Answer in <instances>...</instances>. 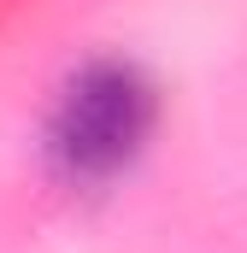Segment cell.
Listing matches in <instances>:
<instances>
[{
	"mask_svg": "<svg viewBox=\"0 0 247 253\" xmlns=\"http://www.w3.org/2000/svg\"><path fill=\"white\" fill-rule=\"evenodd\" d=\"M159 118V88L147 83V71L129 59H88L65 77L59 100L47 112V171L65 189H100L124 177Z\"/></svg>",
	"mask_w": 247,
	"mask_h": 253,
	"instance_id": "cell-1",
	"label": "cell"
}]
</instances>
